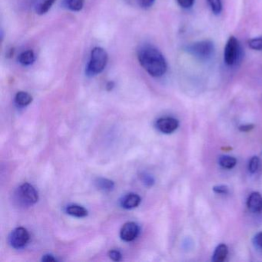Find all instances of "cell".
Wrapping results in <instances>:
<instances>
[{"instance_id": "cell-17", "label": "cell", "mask_w": 262, "mask_h": 262, "mask_svg": "<svg viewBox=\"0 0 262 262\" xmlns=\"http://www.w3.org/2000/svg\"><path fill=\"white\" fill-rule=\"evenodd\" d=\"M66 5L73 11H80L84 5V0H65Z\"/></svg>"}, {"instance_id": "cell-9", "label": "cell", "mask_w": 262, "mask_h": 262, "mask_svg": "<svg viewBox=\"0 0 262 262\" xmlns=\"http://www.w3.org/2000/svg\"><path fill=\"white\" fill-rule=\"evenodd\" d=\"M247 206L254 213L262 211V196L260 193L252 192L247 200Z\"/></svg>"}, {"instance_id": "cell-12", "label": "cell", "mask_w": 262, "mask_h": 262, "mask_svg": "<svg viewBox=\"0 0 262 262\" xmlns=\"http://www.w3.org/2000/svg\"><path fill=\"white\" fill-rule=\"evenodd\" d=\"M67 212L70 215L76 217H84L88 214V211L83 207L79 205H70L67 208Z\"/></svg>"}, {"instance_id": "cell-27", "label": "cell", "mask_w": 262, "mask_h": 262, "mask_svg": "<svg viewBox=\"0 0 262 262\" xmlns=\"http://www.w3.org/2000/svg\"><path fill=\"white\" fill-rule=\"evenodd\" d=\"M254 128V125L253 124H248V125H241L239 127V130L241 132H245V133H248L251 131Z\"/></svg>"}, {"instance_id": "cell-15", "label": "cell", "mask_w": 262, "mask_h": 262, "mask_svg": "<svg viewBox=\"0 0 262 262\" xmlns=\"http://www.w3.org/2000/svg\"><path fill=\"white\" fill-rule=\"evenodd\" d=\"M219 163L222 168L231 169L235 166L237 160L235 158L231 157V156H223L219 158Z\"/></svg>"}, {"instance_id": "cell-28", "label": "cell", "mask_w": 262, "mask_h": 262, "mask_svg": "<svg viewBox=\"0 0 262 262\" xmlns=\"http://www.w3.org/2000/svg\"><path fill=\"white\" fill-rule=\"evenodd\" d=\"M42 261H56V259L55 257H53V256L50 255V254H47V255H44L43 257H42Z\"/></svg>"}, {"instance_id": "cell-29", "label": "cell", "mask_w": 262, "mask_h": 262, "mask_svg": "<svg viewBox=\"0 0 262 262\" xmlns=\"http://www.w3.org/2000/svg\"><path fill=\"white\" fill-rule=\"evenodd\" d=\"M115 84L113 82H110L108 84H107L106 88L107 90H108V91H110V90H113V87H114Z\"/></svg>"}, {"instance_id": "cell-21", "label": "cell", "mask_w": 262, "mask_h": 262, "mask_svg": "<svg viewBox=\"0 0 262 262\" xmlns=\"http://www.w3.org/2000/svg\"><path fill=\"white\" fill-rule=\"evenodd\" d=\"M248 47L251 50H257V51L262 50V36L250 39L248 41Z\"/></svg>"}, {"instance_id": "cell-4", "label": "cell", "mask_w": 262, "mask_h": 262, "mask_svg": "<svg viewBox=\"0 0 262 262\" xmlns=\"http://www.w3.org/2000/svg\"><path fill=\"white\" fill-rule=\"evenodd\" d=\"M18 198L21 203L26 205H33L39 200L36 188L29 183L23 184L18 189Z\"/></svg>"}, {"instance_id": "cell-5", "label": "cell", "mask_w": 262, "mask_h": 262, "mask_svg": "<svg viewBox=\"0 0 262 262\" xmlns=\"http://www.w3.org/2000/svg\"><path fill=\"white\" fill-rule=\"evenodd\" d=\"M239 43L234 36H230L225 47L224 60L226 65L231 67L235 63L238 56Z\"/></svg>"}, {"instance_id": "cell-6", "label": "cell", "mask_w": 262, "mask_h": 262, "mask_svg": "<svg viewBox=\"0 0 262 262\" xmlns=\"http://www.w3.org/2000/svg\"><path fill=\"white\" fill-rule=\"evenodd\" d=\"M30 240L28 231L23 227L13 230L10 237V242L12 246L15 248H22L27 245Z\"/></svg>"}, {"instance_id": "cell-24", "label": "cell", "mask_w": 262, "mask_h": 262, "mask_svg": "<svg viewBox=\"0 0 262 262\" xmlns=\"http://www.w3.org/2000/svg\"><path fill=\"white\" fill-rule=\"evenodd\" d=\"M213 191L217 194H227L228 192V188L226 185H217L213 188Z\"/></svg>"}, {"instance_id": "cell-14", "label": "cell", "mask_w": 262, "mask_h": 262, "mask_svg": "<svg viewBox=\"0 0 262 262\" xmlns=\"http://www.w3.org/2000/svg\"><path fill=\"white\" fill-rule=\"evenodd\" d=\"M35 59H36V57H35L34 53L31 50H28V51L21 53L18 60H19V63L22 64V65L30 66L35 62Z\"/></svg>"}, {"instance_id": "cell-8", "label": "cell", "mask_w": 262, "mask_h": 262, "mask_svg": "<svg viewBox=\"0 0 262 262\" xmlns=\"http://www.w3.org/2000/svg\"><path fill=\"white\" fill-rule=\"evenodd\" d=\"M139 228L134 222H127L121 228L120 237L125 242H133L139 235Z\"/></svg>"}, {"instance_id": "cell-2", "label": "cell", "mask_w": 262, "mask_h": 262, "mask_svg": "<svg viewBox=\"0 0 262 262\" xmlns=\"http://www.w3.org/2000/svg\"><path fill=\"white\" fill-rule=\"evenodd\" d=\"M108 62V54L105 50L96 47L92 50L91 59L87 67V74L95 76L99 74L105 70Z\"/></svg>"}, {"instance_id": "cell-16", "label": "cell", "mask_w": 262, "mask_h": 262, "mask_svg": "<svg viewBox=\"0 0 262 262\" xmlns=\"http://www.w3.org/2000/svg\"><path fill=\"white\" fill-rule=\"evenodd\" d=\"M96 185L99 189L105 191H111L115 186L114 182L108 180V179H102V178H99L96 181Z\"/></svg>"}, {"instance_id": "cell-25", "label": "cell", "mask_w": 262, "mask_h": 262, "mask_svg": "<svg viewBox=\"0 0 262 262\" xmlns=\"http://www.w3.org/2000/svg\"><path fill=\"white\" fill-rule=\"evenodd\" d=\"M156 0H139V5L142 8H149L154 4Z\"/></svg>"}, {"instance_id": "cell-19", "label": "cell", "mask_w": 262, "mask_h": 262, "mask_svg": "<svg viewBox=\"0 0 262 262\" xmlns=\"http://www.w3.org/2000/svg\"><path fill=\"white\" fill-rule=\"evenodd\" d=\"M260 166V160L257 156H254L250 159L249 163H248V170L250 172L254 174L258 171Z\"/></svg>"}, {"instance_id": "cell-10", "label": "cell", "mask_w": 262, "mask_h": 262, "mask_svg": "<svg viewBox=\"0 0 262 262\" xmlns=\"http://www.w3.org/2000/svg\"><path fill=\"white\" fill-rule=\"evenodd\" d=\"M141 203V198L138 194L131 193L122 199L121 204L125 209H133L137 208Z\"/></svg>"}, {"instance_id": "cell-22", "label": "cell", "mask_w": 262, "mask_h": 262, "mask_svg": "<svg viewBox=\"0 0 262 262\" xmlns=\"http://www.w3.org/2000/svg\"><path fill=\"white\" fill-rule=\"evenodd\" d=\"M178 4L184 9H189L194 5V0H177Z\"/></svg>"}, {"instance_id": "cell-13", "label": "cell", "mask_w": 262, "mask_h": 262, "mask_svg": "<svg viewBox=\"0 0 262 262\" xmlns=\"http://www.w3.org/2000/svg\"><path fill=\"white\" fill-rule=\"evenodd\" d=\"M33 101V98L29 93L25 92H19L15 97V102L19 106H27Z\"/></svg>"}, {"instance_id": "cell-1", "label": "cell", "mask_w": 262, "mask_h": 262, "mask_svg": "<svg viewBox=\"0 0 262 262\" xmlns=\"http://www.w3.org/2000/svg\"><path fill=\"white\" fill-rule=\"evenodd\" d=\"M138 59L145 71L153 77H161L167 71L163 55L152 47H144L138 53Z\"/></svg>"}, {"instance_id": "cell-18", "label": "cell", "mask_w": 262, "mask_h": 262, "mask_svg": "<svg viewBox=\"0 0 262 262\" xmlns=\"http://www.w3.org/2000/svg\"><path fill=\"white\" fill-rule=\"evenodd\" d=\"M55 2H56V0H44L43 2L41 3L40 5L39 6L37 10H36L38 14L42 15L47 13Z\"/></svg>"}, {"instance_id": "cell-7", "label": "cell", "mask_w": 262, "mask_h": 262, "mask_svg": "<svg viewBox=\"0 0 262 262\" xmlns=\"http://www.w3.org/2000/svg\"><path fill=\"white\" fill-rule=\"evenodd\" d=\"M177 119L171 117L161 118L156 122V128L164 134H171L179 128Z\"/></svg>"}, {"instance_id": "cell-26", "label": "cell", "mask_w": 262, "mask_h": 262, "mask_svg": "<svg viewBox=\"0 0 262 262\" xmlns=\"http://www.w3.org/2000/svg\"><path fill=\"white\" fill-rule=\"evenodd\" d=\"M254 243L259 248H262V232L257 233L254 237Z\"/></svg>"}, {"instance_id": "cell-20", "label": "cell", "mask_w": 262, "mask_h": 262, "mask_svg": "<svg viewBox=\"0 0 262 262\" xmlns=\"http://www.w3.org/2000/svg\"><path fill=\"white\" fill-rule=\"evenodd\" d=\"M208 3L214 15L220 14L222 10V0H208Z\"/></svg>"}, {"instance_id": "cell-11", "label": "cell", "mask_w": 262, "mask_h": 262, "mask_svg": "<svg viewBox=\"0 0 262 262\" xmlns=\"http://www.w3.org/2000/svg\"><path fill=\"white\" fill-rule=\"evenodd\" d=\"M228 254V248L225 244H221L215 248L213 254L212 260L214 262H222L226 259Z\"/></svg>"}, {"instance_id": "cell-23", "label": "cell", "mask_w": 262, "mask_h": 262, "mask_svg": "<svg viewBox=\"0 0 262 262\" xmlns=\"http://www.w3.org/2000/svg\"><path fill=\"white\" fill-rule=\"evenodd\" d=\"M108 256L114 261H119V260H122V254H121L119 251H116V250H111L108 252Z\"/></svg>"}, {"instance_id": "cell-3", "label": "cell", "mask_w": 262, "mask_h": 262, "mask_svg": "<svg viewBox=\"0 0 262 262\" xmlns=\"http://www.w3.org/2000/svg\"><path fill=\"white\" fill-rule=\"evenodd\" d=\"M186 50L188 53L198 59H207L214 53V45L211 40L199 41L188 46Z\"/></svg>"}]
</instances>
